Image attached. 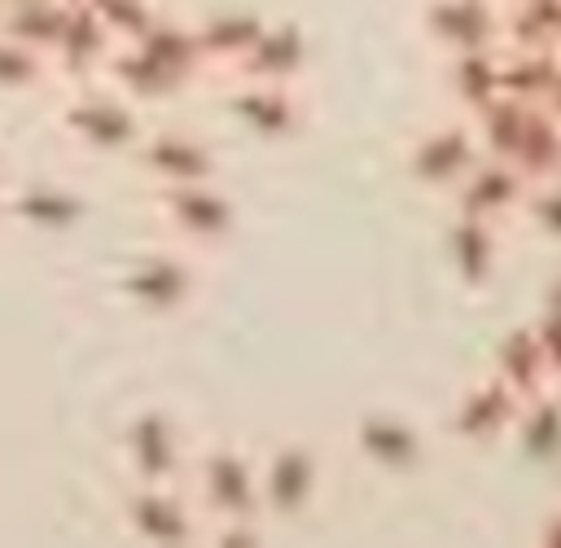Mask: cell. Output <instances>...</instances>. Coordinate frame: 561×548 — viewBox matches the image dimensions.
Instances as JSON below:
<instances>
[{"mask_svg":"<svg viewBox=\"0 0 561 548\" xmlns=\"http://www.w3.org/2000/svg\"><path fill=\"white\" fill-rule=\"evenodd\" d=\"M206 544H219V548H254V544H263V522L259 517L215 522V526H206Z\"/></svg>","mask_w":561,"mask_h":548,"instance_id":"cell-19","label":"cell"},{"mask_svg":"<svg viewBox=\"0 0 561 548\" xmlns=\"http://www.w3.org/2000/svg\"><path fill=\"white\" fill-rule=\"evenodd\" d=\"M188 491L193 500L202 504V517L206 526L215 522H237V517H259L267 522L263 513V482H259V460L232 443V438H215L206 443L193 465H188Z\"/></svg>","mask_w":561,"mask_h":548,"instance_id":"cell-2","label":"cell"},{"mask_svg":"<svg viewBox=\"0 0 561 548\" xmlns=\"http://www.w3.org/2000/svg\"><path fill=\"white\" fill-rule=\"evenodd\" d=\"M123 460L131 482H184L188 478V447L184 425L167 408H140L123 430Z\"/></svg>","mask_w":561,"mask_h":548,"instance_id":"cell-7","label":"cell"},{"mask_svg":"<svg viewBox=\"0 0 561 548\" xmlns=\"http://www.w3.org/2000/svg\"><path fill=\"white\" fill-rule=\"evenodd\" d=\"M224 110L237 127H245L259 140H289L307 123V105H302L298 83L237 79V88L224 96Z\"/></svg>","mask_w":561,"mask_h":548,"instance_id":"cell-9","label":"cell"},{"mask_svg":"<svg viewBox=\"0 0 561 548\" xmlns=\"http://www.w3.org/2000/svg\"><path fill=\"white\" fill-rule=\"evenodd\" d=\"M66 13H70L66 0H26V4L0 13V31L22 39V44H31V48H39V53H53V44H57V35L66 26Z\"/></svg>","mask_w":561,"mask_h":548,"instance_id":"cell-15","label":"cell"},{"mask_svg":"<svg viewBox=\"0 0 561 548\" xmlns=\"http://www.w3.org/2000/svg\"><path fill=\"white\" fill-rule=\"evenodd\" d=\"M88 4H92V13L110 26V35H114L118 44L145 35V31L162 18V9H158L153 0H88Z\"/></svg>","mask_w":561,"mask_h":548,"instance_id":"cell-17","label":"cell"},{"mask_svg":"<svg viewBox=\"0 0 561 548\" xmlns=\"http://www.w3.org/2000/svg\"><path fill=\"white\" fill-rule=\"evenodd\" d=\"M153 210H158V224L171 232V241H180L188 250H219L232 241V232L241 224L237 202L224 193L219 180L153 189Z\"/></svg>","mask_w":561,"mask_h":548,"instance_id":"cell-4","label":"cell"},{"mask_svg":"<svg viewBox=\"0 0 561 548\" xmlns=\"http://www.w3.org/2000/svg\"><path fill=\"white\" fill-rule=\"evenodd\" d=\"M118 513L127 535L153 548H180L206 539L202 504L193 500V491H184V482H131Z\"/></svg>","mask_w":561,"mask_h":548,"instance_id":"cell-6","label":"cell"},{"mask_svg":"<svg viewBox=\"0 0 561 548\" xmlns=\"http://www.w3.org/2000/svg\"><path fill=\"white\" fill-rule=\"evenodd\" d=\"M18 4H26V0H0V13H4V9H18Z\"/></svg>","mask_w":561,"mask_h":548,"instance_id":"cell-21","label":"cell"},{"mask_svg":"<svg viewBox=\"0 0 561 548\" xmlns=\"http://www.w3.org/2000/svg\"><path fill=\"white\" fill-rule=\"evenodd\" d=\"M4 197H9V184H4V145H0V206H4Z\"/></svg>","mask_w":561,"mask_h":548,"instance_id":"cell-20","label":"cell"},{"mask_svg":"<svg viewBox=\"0 0 561 548\" xmlns=\"http://www.w3.org/2000/svg\"><path fill=\"white\" fill-rule=\"evenodd\" d=\"M193 26H197V39H202L206 66L232 75L241 66V57L254 48V39L263 35L267 18L259 9H215V13L193 18Z\"/></svg>","mask_w":561,"mask_h":548,"instance_id":"cell-14","label":"cell"},{"mask_svg":"<svg viewBox=\"0 0 561 548\" xmlns=\"http://www.w3.org/2000/svg\"><path fill=\"white\" fill-rule=\"evenodd\" d=\"M202 75H210V66H206L197 26L184 18H167V13L145 35L114 44V53L101 70L105 83H114L118 92H127L140 105L171 101L184 88H193Z\"/></svg>","mask_w":561,"mask_h":548,"instance_id":"cell-1","label":"cell"},{"mask_svg":"<svg viewBox=\"0 0 561 548\" xmlns=\"http://www.w3.org/2000/svg\"><path fill=\"white\" fill-rule=\"evenodd\" d=\"M307 31L294 18H280L263 26V35L254 39V48L241 57V66L232 70V79H259V83H302L307 70Z\"/></svg>","mask_w":561,"mask_h":548,"instance_id":"cell-13","label":"cell"},{"mask_svg":"<svg viewBox=\"0 0 561 548\" xmlns=\"http://www.w3.org/2000/svg\"><path fill=\"white\" fill-rule=\"evenodd\" d=\"M197 263L188 254V246H158V250H145L136 259L123 263L118 272V294L123 302H131L140 316H153V320H167V316H180L193 298H197Z\"/></svg>","mask_w":561,"mask_h":548,"instance_id":"cell-5","label":"cell"},{"mask_svg":"<svg viewBox=\"0 0 561 548\" xmlns=\"http://www.w3.org/2000/svg\"><path fill=\"white\" fill-rule=\"evenodd\" d=\"M131 167L153 184V189H171V184H197V180H219V153L210 140L184 132V127H162V132H145V140L131 153Z\"/></svg>","mask_w":561,"mask_h":548,"instance_id":"cell-8","label":"cell"},{"mask_svg":"<svg viewBox=\"0 0 561 548\" xmlns=\"http://www.w3.org/2000/svg\"><path fill=\"white\" fill-rule=\"evenodd\" d=\"M61 132L88 149V153H110V158H131L136 145L145 140V123H140V101H131L127 92H118L105 79H88L79 83L61 110H57Z\"/></svg>","mask_w":561,"mask_h":548,"instance_id":"cell-3","label":"cell"},{"mask_svg":"<svg viewBox=\"0 0 561 548\" xmlns=\"http://www.w3.org/2000/svg\"><path fill=\"white\" fill-rule=\"evenodd\" d=\"M259 482H263V513L267 517H302L320 491V456L316 447L289 438L280 447H272L259 460Z\"/></svg>","mask_w":561,"mask_h":548,"instance_id":"cell-10","label":"cell"},{"mask_svg":"<svg viewBox=\"0 0 561 548\" xmlns=\"http://www.w3.org/2000/svg\"><path fill=\"white\" fill-rule=\"evenodd\" d=\"M48 79H57L53 57L0 31V92H35Z\"/></svg>","mask_w":561,"mask_h":548,"instance_id":"cell-16","label":"cell"},{"mask_svg":"<svg viewBox=\"0 0 561 548\" xmlns=\"http://www.w3.org/2000/svg\"><path fill=\"white\" fill-rule=\"evenodd\" d=\"M66 4H79V0H66Z\"/></svg>","mask_w":561,"mask_h":548,"instance_id":"cell-22","label":"cell"},{"mask_svg":"<svg viewBox=\"0 0 561 548\" xmlns=\"http://www.w3.org/2000/svg\"><path fill=\"white\" fill-rule=\"evenodd\" d=\"M0 215H9L13 224L22 228H35V232H48V237H61V232H75L83 219H88V197L70 184H53V180H39V184H22V189H9Z\"/></svg>","mask_w":561,"mask_h":548,"instance_id":"cell-12","label":"cell"},{"mask_svg":"<svg viewBox=\"0 0 561 548\" xmlns=\"http://www.w3.org/2000/svg\"><path fill=\"white\" fill-rule=\"evenodd\" d=\"M114 44H118V39H114L110 26L92 13V4L79 0V4H70L66 26H61V35H57V44H53L48 57H53L57 79H66V83H88V79H101V70H105Z\"/></svg>","mask_w":561,"mask_h":548,"instance_id":"cell-11","label":"cell"},{"mask_svg":"<svg viewBox=\"0 0 561 548\" xmlns=\"http://www.w3.org/2000/svg\"><path fill=\"white\" fill-rule=\"evenodd\" d=\"M355 438H359V452L373 456V460H381V465H403V460L412 456V438H408L399 425L381 421V416H368V421L355 430Z\"/></svg>","mask_w":561,"mask_h":548,"instance_id":"cell-18","label":"cell"}]
</instances>
